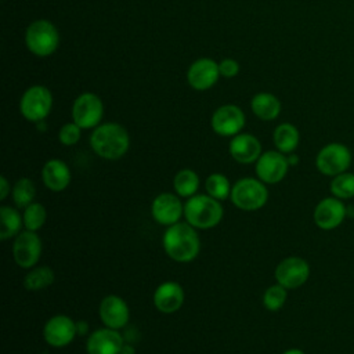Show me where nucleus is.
<instances>
[{"label": "nucleus", "mask_w": 354, "mask_h": 354, "mask_svg": "<svg viewBox=\"0 0 354 354\" xmlns=\"http://www.w3.org/2000/svg\"><path fill=\"white\" fill-rule=\"evenodd\" d=\"M93 151L104 159L116 160L122 158L130 145L127 130L119 123H102L94 129L90 137Z\"/></svg>", "instance_id": "f03ea898"}, {"label": "nucleus", "mask_w": 354, "mask_h": 354, "mask_svg": "<svg viewBox=\"0 0 354 354\" xmlns=\"http://www.w3.org/2000/svg\"><path fill=\"white\" fill-rule=\"evenodd\" d=\"M330 194L342 201L354 198V173L344 171L332 177L329 184Z\"/></svg>", "instance_id": "bb28decb"}, {"label": "nucleus", "mask_w": 354, "mask_h": 354, "mask_svg": "<svg viewBox=\"0 0 354 354\" xmlns=\"http://www.w3.org/2000/svg\"><path fill=\"white\" fill-rule=\"evenodd\" d=\"M205 188L207 195H210L217 201L227 199L231 195V189H232L228 178L220 173L210 174L205 181Z\"/></svg>", "instance_id": "c85d7f7f"}, {"label": "nucleus", "mask_w": 354, "mask_h": 354, "mask_svg": "<svg viewBox=\"0 0 354 354\" xmlns=\"http://www.w3.org/2000/svg\"><path fill=\"white\" fill-rule=\"evenodd\" d=\"M348 214V209L344 202L336 196H326L321 199L313 213L315 225L322 231L336 230Z\"/></svg>", "instance_id": "1a4fd4ad"}, {"label": "nucleus", "mask_w": 354, "mask_h": 354, "mask_svg": "<svg viewBox=\"0 0 354 354\" xmlns=\"http://www.w3.org/2000/svg\"><path fill=\"white\" fill-rule=\"evenodd\" d=\"M275 148L282 153H292L300 142V133L292 123H281L272 133Z\"/></svg>", "instance_id": "5701e85b"}, {"label": "nucleus", "mask_w": 354, "mask_h": 354, "mask_svg": "<svg viewBox=\"0 0 354 354\" xmlns=\"http://www.w3.org/2000/svg\"><path fill=\"white\" fill-rule=\"evenodd\" d=\"M80 130L82 129L75 122L65 123L59 129V133H58V138H59L61 144L66 145V147L75 145L80 140Z\"/></svg>", "instance_id": "2f4dec72"}, {"label": "nucleus", "mask_w": 354, "mask_h": 354, "mask_svg": "<svg viewBox=\"0 0 354 354\" xmlns=\"http://www.w3.org/2000/svg\"><path fill=\"white\" fill-rule=\"evenodd\" d=\"M288 156L278 149L261 153L256 162V174L264 184H277L282 181L288 173Z\"/></svg>", "instance_id": "f8f14e48"}, {"label": "nucleus", "mask_w": 354, "mask_h": 354, "mask_svg": "<svg viewBox=\"0 0 354 354\" xmlns=\"http://www.w3.org/2000/svg\"><path fill=\"white\" fill-rule=\"evenodd\" d=\"M275 279L286 289H297L303 286L310 277V264L299 256L282 259L275 267Z\"/></svg>", "instance_id": "9d476101"}, {"label": "nucleus", "mask_w": 354, "mask_h": 354, "mask_svg": "<svg viewBox=\"0 0 354 354\" xmlns=\"http://www.w3.org/2000/svg\"><path fill=\"white\" fill-rule=\"evenodd\" d=\"M220 77L218 64L210 58H199L191 64L187 72L188 84L198 91L209 90Z\"/></svg>", "instance_id": "f3484780"}, {"label": "nucleus", "mask_w": 354, "mask_h": 354, "mask_svg": "<svg viewBox=\"0 0 354 354\" xmlns=\"http://www.w3.org/2000/svg\"><path fill=\"white\" fill-rule=\"evenodd\" d=\"M223 206L210 195H194L184 205V216L188 224L196 230L216 227L223 218Z\"/></svg>", "instance_id": "7ed1b4c3"}, {"label": "nucleus", "mask_w": 354, "mask_h": 354, "mask_svg": "<svg viewBox=\"0 0 354 354\" xmlns=\"http://www.w3.org/2000/svg\"><path fill=\"white\" fill-rule=\"evenodd\" d=\"M173 187L178 196L191 198L199 188V176L191 169H183L174 176Z\"/></svg>", "instance_id": "393cba45"}, {"label": "nucleus", "mask_w": 354, "mask_h": 354, "mask_svg": "<svg viewBox=\"0 0 354 354\" xmlns=\"http://www.w3.org/2000/svg\"><path fill=\"white\" fill-rule=\"evenodd\" d=\"M120 354H136V351H134V347L131 346V344H123V347H122V351H120Z\"/></svg>", "instance_id": "e433bc0d"}, {"label": "nucleus", "mask_w": 354, "mask_h": 354, "mask_svg": "<svg viewBox=\"0 0 354 354\" xmlns=\"http://www.w3.org/2000/svg\"><path fill=\"white\" fill-rule=\"evenodd\" d=\"M98 313L102 324L106 328L116 330L124 328L130 318V310L127 303L116 295L105 296L100 303Z\"/></svg>", "instance_id": "dca6fc26"}, {"label": "nucleus", "mask_w": 354, "mask_h": 354, "mask_svg": "<svg viewBox=\"0 0 354 354\" xmlns=\"http://www.w3.org/2000/svg\"><path fill=\"white\" fill-rule=\"evenodd\" d=\"M184 303V290L180 283L174 281H166L160 283L153 293L155 307L165 314L176 313Z\"/></svg>", "instance_id": "aec40b11"}, {"label": "nucleus", "mask_w": 354, "mask_h": 354, "mask_svg": "<svg viewBox=\"0 0 354 354\" xmlns=\"http://www.w3.org/2000/svg\"><path fill=\"white\" fill-rule=\"evenodd\" d=\"M351 151L343 142H329L324 145L315 156L317 170L326 177H335L347 171L351 166Z\"/></svg>", "instance_id": "423d86ee"}, {"label": "nucleus", "mask_w": 354, "mask_h": 354, "mask_svg": "<svg viewBox=\"0 0 354 354\" xmlns=\"http://www.w3.org/2000/svg\"><path fill=\"white\" fill-rule=\"evenodd\" d=\"M10 191H11V187H10L8 181H7V178L6 177H0V199L4 201L8 196Z\"/></svg>", "instance_id": "72a5a7b5"}, {"label": "nucleus", "mask_w": 354, "mask_h": 354, "mask_svg": "<svg viewBox=\"0 0 354 354\" xmlns=\"http://www.w3.org/2000/svg\"><path fill=\"white\" fill-rule=\"evenodd\" d=\"M288 162H289V166H296L299 163V156L296 153H288Z\"/></svg>", "instance_id": "c9c22d12"}, {"label": "nucleus", "mask_w": 354, "mask_h": 354, "mask_svg": "<svg viewBox=\"0 0 354 354\" xmlns=\"http://www.w3.org/2000/svg\"><path fill=\"white\" fill-rule=\"evenodd\" d=\"M25 43L33 55L48 57L57 50L59 35L53 22L47 19H36L26 28Z\"/></svg>", "instance_id": "20e7f679"}, {"label": "nucleus", "mask_w": 354, "mask_h": 354, "mask_svg": "<svg viewBox=\"0 0 354 354\" xmlns=\"http://www.w3.org/2000/svg\"><path fill=\"white\" fill-rule=\"evenodd\" d=\"M162 245L166 254L177 263L192 261L201 250V241L196 228L188 223H176L169 225L163 234Z\"/></svg>", "instance_id": "f257e3e1"}, {"label": "nucleus", "mask_w": 354, "mask_h": 354, "mask_svg": "<svg viewBox=\"0 0 354 354\" xmlns=\"http://www.w3.org/2000/svg\"><path fill=\"white\" fill-rule=\"evenodd\" d=\"M252 112L261 120H274L281 113V101L271 93H259L250 101Z\"/></svg>", "instance_id": "4be33fe9"}, {"label": "nucleus", "mask_w": 354, "mask_h": 354, "mask_svg": "<svg viewBox=\"0 0 354 354\" xmlns=\"http://www.w3.org/2000/svg\"><path fill=\"white\" fill-rule=\"evenodd\" d=\"M230 155L238 162L243 165H249L257 162L261 155V144L260 141L248 133H239L232 137L228 145Z\"/></svg>", "instance_id": "6ab92c4d"}, {"label": "nucleus", "mask_w": 354, "mask_h": 354, "mask_svg": "<svg viewBox=\"0 0 354 354\" xmlns=\"http://www.w3.org/2000/svg\"><path fill=\"white\" fill-rule=\"evenodd\" d=\"M0 238L3 241L10 239L11 236H15L21 232V225L24 223V218L21 217L19 212L11 206H1L0 209Z\"/></svg>", "instance_id": "b1692460"}, {"label": "nucleus", "mask_w": 354, "mask_h": 354, "mask_svg": "<svg viewBox=\"0 0 354 354\" xmlns=\"http://www.w3.org/2000/svg\"><path fill=\"white\" fill-rule=\"evenodd\" d=\"M282 354H306V353L303 350H300V348H289V350L283 351Z\"/></svg>", "instance_id": "4c0bfd02"}, {"label": "nucleus", "mask_w": 354, "mask_h": 354, "mask_svg": "<svg viewBox=\"0 0 354 354\" xmlns=\"http://www.w3.org/2000/svg\"><path fill=\"white\" fill-rule=\"evenodd\" d=\"M102 115V101L94 93H83L73 101L72 119L80 129H93L100 126Z\"/></svg>", "instance_id": "6e6552de"}, {"label": "nucleus", "mask_w": 354, "mask_h": 354, "mask_svg": "<svg viewBox=\"0 0 354 354\" xmlns=\"http://www.w3.org/2000/svg\"><path fill=\"white\" fill-rule=\"evenodd\" d=\"M124 340L119 330L101 328L94 330L86 342L87 354H120Z\"/></svg>", "instance_id": "a211bd4d"}, {"label": "nucleus", "mask_w": 354, "mask_h": 354, "mask_svg": "<svg viewBox=\"0 0 354 354\" xmlns=\"http://www.w3.org/2000/svg\"><path fill=\"white\" fill-rule=\"evenodd\" d=\"M76 330H77V335H80V336H84V335H87V332H88V324L86 322V321H77L76 322Z\"/></svg>", "instance_id": "f704fd0d"}, {"label": "nucleus", "mask_w": 354, "mask_h": 354, "mask_svg": "<svg viewBox=\"0 0 354 354\" xmlns=\"http://www.w3.org/2000/svg\"><path fill=\"white\" fill-rule=\"evenodd\" d=\"M22 218H24V225H25L26 230H29V231H37V230H40V228L44 225V223H46V218H47L46 207H44L41 203L32 202L30 205H28V206L24 209Z\"/></svg>", "instance_id": "c756f323"}, {"label": "nucleus", "mask_w": 354, "mask_h": 354, "mask_svg": "<svg viewBox=\"0 0 354 354\" xmlns=\"http://www.w3.org/2000/svg\"><path fill=\"white\" fill-rule=\"evenodd\" d=\"M76 335V322L64 314L51 317L43 328V337L53 347L68 346Z\"/></svg>", "instance_id": "4468645a"}, {"label": "nucleus", "mask_w": 354, "mask_h": 354, "mask_svg": "<svg viewBox=\"0 0 354 354\" xmlns=\"http://www.w3.org/2000/svg\"><path fill=\"white\" fill-rule=\"evenodd\" d=\"M288 299V289L279 283L271 285L263 295V306L270 311H278L283 307Z\"/></svg>", "instance_id": "7c9ffc66"}, {"label": "nucleus", "mask_w": 354, "mask_h": 354, "mask_svg": "<svg viewBox=\"0 0 354 354\" xmlns=\"http://www.w3.org/2000/svg\"><path fill=\"white\" fill-rule=\"evenodd\" d=\"M53 106L51 91L46 86L35 84L26 88L19 101V111L29 122H43Z\"/></svg>", "instance_id": "0eeeda50"}, {"label": "nucleus", "mask_w": 354, "mask_h": 354, "mask_svg": "<svg viewBox=\"0 0 354 354\" xmlns=\"http://www.w3.org/2000/svg\"><path fill=\"white\" fill-rule=\"evenodd\" d=\"M218 69H220V75L223 77H235L239 73V64L232 59V58H224L220 64H218Z\"/></svg>", "instance_id": "473e14b6"}, {"label": "nucleus", "mask_w": 354, "mask_h": 354, "mask_svg": "<svg viewBox=\"0 0 354 354\" xmlns=\"http://www.w3.org/2000/svg\"><path fill=\"white\" fill-rule=\"evenodd\" d=\"M11 195H12V201L17 205V207L25 209L28 205H30L33 202L35 195H36V188H35L33 181L26 177L17 180L15 184L12 185Z\"/></svg>", "instance_id": "cd10ccee"}, {"label": "nucleus", "mask_w": 354, "mask_h": 354, "mask_svg": "<svg viewBox=\"0 0 354 354\" xmlns=\"http://www.w3.org/2000/svg\"><path fill=\"white\" fill-rule=\"evenodd\" d=\"M15 263L22 268H32L41 256V241L36 231H22L17 235L12 245Z\"/></svg>", "instance_id": "ddd939ff"}, {"label": "nucleus", "mask_w": 354, "mask_h": 354, "mask_svg": "<svg viewBox=\"0 0 354 354\" xmlns=\"http://www.w3.org/2000/svg\"><path fill=\"white\" fill-rule=\"evenodd\" d=\"M210 124L216 134L223 137H234L239 134L245 126V113L236 105H221L213 112Z\"/></svg>", "instance_id": "9b49d317"}, {"label": "nucleus", "mask_w": 354, "mask_h": 354, "mask_svg": "<svg viewBox=\"0 0 354 354\" xmlns=\"http://www.w3.org/2000/svg\"><path fill=\"white\" fill-rule=\"evenodd\" d=\"M151 214L156 223L169 227L178 223L184 214V205L177 195L162 192L152 201Z\"/></svg>", "instance_id": "2eb2a0df"}, {"label": "nucleus", "mask_w": 354, "mask_h": 354, "mask_svg": "<svg viewBox=\"0 0 354 354\" xmlns=\"http://www.w3.org/2000/svg\"><path fill=\"white\" fill-rule=\"evenodd\" d=\"M41 180L51 191H62L71 183V170L61 159H50L41 169Z\"/></svg>", "instance_id": "412c9836"}, {"label": "nucleus", "mask_w": 354, "mask_h": 354, "mask_svg": "<svg viewBox=\"0 0 354 354\" xmlns=\"http://www.w3.org/2000/svg\"><path fill=\"white\" fill-rule=\"evenodd\" d=\"M54 271L47 267H37L30 270L24 278V286L28 290H40L50 286L54 282Z\"/></svg>", "instance_id": "a878e982"}, {"label": "nucleus", "mask_w": 354, "mask_h": 354, "mask_svg": "<svg viewBox=\"0 0 354 354\" xmlns=\"http://www.w3.org/2000/svg\"><path fill=\"white\" fill-rule=\"evenodd\" d=\"M230 198L238 209L252 212L261 209L267 203L268 191L263 181L245 177L232 185Z\"/></svg>", "instance_id": "39448f33"}]
</instances>
